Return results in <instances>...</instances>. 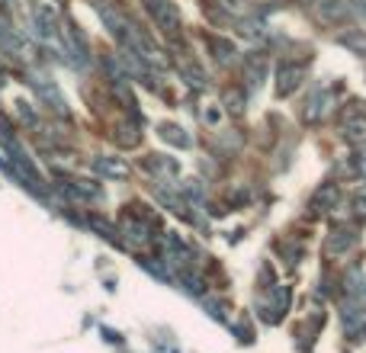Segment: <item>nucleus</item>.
I'll return each mask as SVG.
<instances>
[{"instance_id": "obj_1", "label": "nucleus", "mask_w": 366, "mask_h": 353, "mask_svg": "<svg viewBox=\"0 0 366 353\" xmlns=\"http://www.w3.org/2000/svg\"><path fill=\"white\" fill-rule=\"evenodd\" d=\"M0 49H4L6 55H13V58H23V61L29 58V51H32V49H29V42H26L23 36H19L16 26H13L10 19L4 16V13H0Z\"/></svg>"}, {"instance_id": "obj_2", "label": "nucleus", "mask_w": 366, "mask_h": 353, "mask_svg": "<svg viewBox=\"0 0 366 353\" xmlns=\"http://www.w3.org/2000/svg\"><path fill=\"white\" fill-rule=\"evenodd\" d=\"M145 10L164 32H180V10L174 6V0H145Z\"/></svg>"}, {"instance_id": "obj_3", "label": "nucleus", "mask_w": 366, "mask_h": 353, "mask_svg": "<svg viewBox=\"0 0 366 353\" xmlns=\"http://www.w3.org/2000/svg\"><path fill=\"white\" fill-rule=\"evenodd\" d=\"M305 77V64H292V61H280L277 68V96H292L299 90Z\"/></svg>"}, {"instance_id": "obj_4", "label": "nucleus", "mask_w": 366, "mask_h": 353, "mask_svg": "<svg viewBox=\"0 0 366 353\" xmlns=\"http://www.w3.org/2000/svg\"><path fill=\"white\" fill-rule=\"evenodd\" d=\"M328 113H331V94L328 90H312V96L302 106V119L309 122V126H318Z\"/></svg>"}, {"instance_id": "obj_5", "label": "nucleus", "mask_w": 366, "mask_h": 353, "mask_svg": "<svg viewBox=\"0 0 366 353\" xmlns=\"http://www.w3.org/2000/svg\"><path fill=\"white\" fill-rule=\"evenodd\" d=\"M94 171L107 180H126L132 174V167L126 164V158H116V154H97L94 158Z\"/></svg>"}, {"instance_id": "obj_6", "label": "nucleus", "mask_w": 366, "mask_h": 353, "mask_svg": "<svg viewBox=\"0 0 366 353\" xmlns=\"http://www.w3.org/2000/svg\"><path fill=\"white\" fill-rule=\"evenodd\" d=\"M29 84H32V90H36V94H39V100H42L45 106H49V109H55L58 116H68V103H64V96L58 94V87H55V84H51V81H42V77H32Z\"/></svg>"}, {"instance_id": "obj_7", "label": "nucleus", "mask_w": 366, "mask_h": 353, "mask_svg": "<svg viewBox=\"0 0 366 353\" xmlns=\"http://www.w3.org/2000/svg\"><path fill=\"white\" fill-rule=\"evenodd\" d=\"M341 135L350 145H366V116L363 113H350L341 126Z\"/></svg>"}, {"instance_id": "obj_8", "label": "nucleus", "mask_w": 366, "mask_h": 353, "mask_svg": "<svg viewBox=\"0 0 366 353\" xmlns=\"http://www.w3.org/2000/svg\"><path fill=\"white\" fill-rule=\"evenodd\" d=\"M164 257L171 260V264L183 267V264H189V260H193V251L183 244L177 234H167V238H164Z\"/></svg>"}, {"instance_id": "obj_9", "label": "nucleus", "mask_w": 366, "mask_h": 353, "mask_svg": "<svg viewBox=\"0 0 366 353\" xmlns=\"http://www.w3.org/2000/svg\"><path fill=\"white\" fill-rule=\"evenodd\" d=\"M244 81L251 84V87H260V84L267 81V61L260 55L244 58Z\"/></svg>"}, {"instance_id": "obj_10", "label": "nucleus", "mask_w": 366, "mask_h": 353, "mask_svg": "<svg viewBox=\"0 0 366 353\" xmlns=\"http://www.w3.org/2000/svg\"><path fill=\"white\" fill-rule=\"evenodd\" d=\"M158 135L167 141V145H174V148H189V145H193V139H189L180 126H174V122H161Z\"/></svg>"}, {"instance_id": "obj_11", "label": "nucleus", "mask_w": 366, "mask_h": 353, "mask_svg": "<svg viewBox=\"0 0 366 353\" xmlns=\"http://www.w3.org/2000/svg\"><path fill=\"white\" fill-rule=\"evenodd\" d=\"M337 199H341L337 183H322V189L315 193V209H318V212H328V209L337 206Z\"/></svg>"}, {"instance_id": "obj_12", "label": "nucleus", "mask_w": 366, "mask_h": 353, "mask_svg": "<svg viewBox=\"0 0 366 353\" xmlns=\"http://www.w3.org/2000/svg\"><path fill=\"white\" fill-rule=\"evenodd\" d=\"M337 42H341L344 49H350L354 55H366V29H350V32H344V36H337Z\"/></svg>"}, {"instance_id": "obj_13", "label": "nucleus", "mask_w": 366, "mask_h": 353, "mask_svg": "<svg viewBox=\"0 0 366 353\" xmlns=\"http://www.w3.org/2000/svg\"><path fill=\"white\" fill-rule=\"evenodd\" d=\"M344 10H347V6H344L341 0H318V16L328 19V23L341 19V16H344Z\"/></svg>"}, {"instance_id": "obj_14", "label": "nucleus", "mask_w": 366, "mask_h": 353, "mask_svg": "<svg viewBox=\"0 0 366 353\" xmlns=\"http://www.w3.org/2000/svg\"><path fill=\"white\" fill-rule=\"evenodd\" d=\"M238 32L244 39H260L264 36V23H260V19H251V16H238Z\"/></svg>"}, {"instance_id": "obj_15", "label": "nucleus", "mask_w": 366, "mask_h": 353, "mask_svg": "<svg viewBox=\"0 0 366 353\" xmlns=\"http://www.w3.org/2000/svg\"><path fill=\"white\" fill-rule=\"evenodd\" d=\"M225 106H228V113L232 116H241L244 113V94H241L238 87H228L225 90Z\"/></svg>"}, {"instance_id": "obj_16", "label": "nucleus", "mask_w": 366, "mask_h": 353, "mask_svg": "<svg viewBox=\"0 0 366 353\" xmlns=\"http://www.w3.org/2000/svg\"><path fill=\"white\" fill-rule=\"evenodd\" d=\"M87 222H90V225H94L97 232H100V234H103V238H107V241H116V244H119V241H122V238H119V232H116V228L109 225L107 219H100V215H90Z\"/></svg>"}, {"instance_id": "obj_17", "label": "nucleus", "mask_w": 366, "mask_h": 353, "mask_svg": "<svg viewBox=\"0 0 366 353\" xmlns=\"http://www.w3.org/2000/svg\"><path fill=\"white\" fill-rule=\"evenodd\" d=\"M350 244H354V234H350V232H337L335 238L328 241V251L331 254H341V251H347Z\"/></svg>"}, {"instance_id": "obj_18", "label": "nucleus", "mask_w": 366, "mask_h": 353, "mask_svg": "<svg viewBox=\"0 0 366 353\" xmlns=\"http://www.w3.org/2000/svg\"><path fill=\"white\" fill-rule=\"evenodd\" d=\"M350 209H354L357 219H366V183L354 193V199H350Z\"/></svg>"}, {"instance_id": "obj_19", "label": "nucleus", "mask_w": 366, "mask_h": 353, "mask_svg": "<svg viewBox=\"0 0 366 353\" xmlns=\"http://www.w3.org/2000/svg\"><path fill=\"white\" fill-rule=\"evenodd\" d=\"M222 10L232 13V16H247V0H219Z\"/></svg>"}, {"instance_id": "obj_20", "label": "nucleus", "mask_w": 366, "mask_h": 353, "mask_svg": "<svg viewBox=\"0 0 366 353\" xmlns=\"http://www.w3.org/2000/svg\"><path fill=\"white\" fill-rule=\"evenodd\" d=\"M212 51H215V58H219V61H228V58L234 55L232 45H228L225 39H212Z\"/></svg>"}, {"instance_id": "obj_21", "label": "nucleus", "mask_w": 366, "mask_h": 353, "mask_svg": "<svg viewBox=\"0 0 366 353\" xmlns=\"http://www.w3.org/2000/svg\"><path fill=\"white\" fill-rule=\"evenodd\" d=\"M148 167H152V171H161V174H174L177 171V164H174V161H164V158H148Z\"/></svg>"}, {"instance_id": "obj_22", "label": "nucleus", "mask_w": 366, "mask_h": 353, "mask_svg": "<svg viewBox=\"0 0 366 353\" xmlns=\"http://www.w3.org/2000/svg\"><path fill=\"white\" fill-rule=\"evenodd\" d=\"M286 305H290V289H286V286H280V289H277V312H286Z\"/></svg>"}, {"instance_id": "obj_23", "label": "nucleus", "mask_w": 366, "mask_h": 353, "mask_svg": "<svg viewBox=\"0 0 366 353\" xmlns=\"http://www.w3.org/2000/svg\"><path fill=\"white\" fill-rule=\"evenodd\" d=\"M202 119H206V126H219V119H222V113L215 106H209V109H202Z\"/></svg>"}, {"instance_id": "obj_24", "label": "nucleus", "mask_w": 366, "mask_h": 353, "mask_svg": "<svg viewBox=\"0 0 366 353\" xmlns=\"http://www.w3.org/2000/svg\"><path fill=\"white\" fill-rule=\"evenodd\" d=\"M354 171H357V174H360L363 180H366V151H360V154H357V158H354Z\"/></svg>"}, {"instance_id": "obj_25", "label": "nucleus", "mask_w": 366, "mask_h": 353, "mask_svg": "<svg viewBox=\"0 0 366 353\" xmlns=\"http://www.w3.org/2000/svg\"><path fill=\"white\" fill-rule=\"evenodd\" d=\"M354 10L357 13H360V16L366 19V0H354Z\"/></svg>"}]
</instances>
